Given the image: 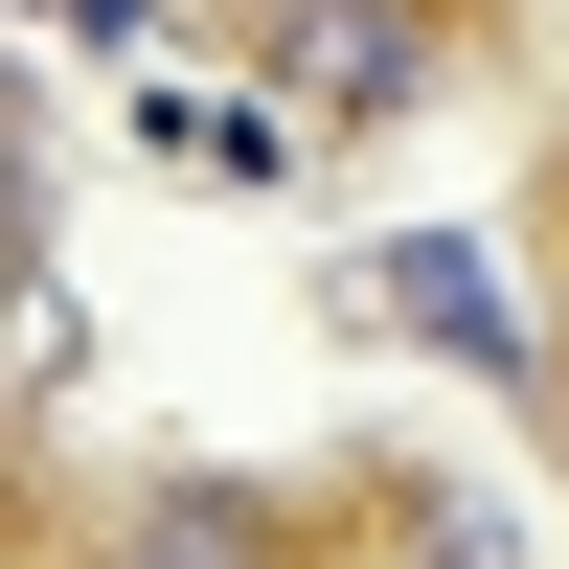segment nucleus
<instances>
[{
    "label": "nucleus",
    "instance_id": "5",
    "mask_svg": "<svg viewBox=\"0 0 569 569\" xmlns=\"http://www.w3.org/2000/svg\"><path fill=\"white\" fill-rule=\"evenodd\" d=\"M23 23H91V46H137V23H160V0H23Z\"/></svg>",
    "mask_w": 569,
    "mask_h": 569
},
{
    "label": "nucleus",
    "instance_id": "2",
    "mask_svg": "<svg viewBox=\"0 0 569 569\" xmlns=\"http://www.w3.org/2000/svg\"><path fill=\"white\" fill-rule=\"evenodd\" d=\"M388 297L433 319L456 365H501V388H525V319H501V273H479V251H388Z\"/></svg>",
    "mask_w": 569,
    "mask_h": 569
},
{
    "label": "nucleus",
    "instance_id": "4",
    "mask_svg": "<svg viewBox=\"0 0 569 569\" xmlns=\"http://www.w3.org/2000/svg\"><path fill=\"white\" fill-rule=\"evenodd\" d=\"M137 569H273V547H251L228 479H160V501H137Z\"/></svg>",
    "mask_w": 569,
    "mask_h": 569
},
{
    "label": "nucleus",
    "instance_id": "1",
    "mask_svg": "<svg viewBox=\"0 0 569 569\" xmlns=\"http://www.w3.org/2000/svg\"><path fill=\"white\" fill-rule=\"evenodd\" d=\"M137 137H160L182 182H297V114H251V91H160Z\"/></svg>",
    "mask_w": 569,
    "mask_h": 569
},
{
    "label": "nucleus",
    "instance_id": "3",
    "mask_svg": "<svg viewBox=\"0 0 569 569\" xmlns=\"http://www.w3.org/2000/svg\"><path fill=\"white\" fill-rule=\"evenodd\" d=\"M410 69H433V23H410V0H319V91H342V114H388Z\"/></svg>",
    "mask_w": 569,
    "mask_h": 569
}]
</instances>
